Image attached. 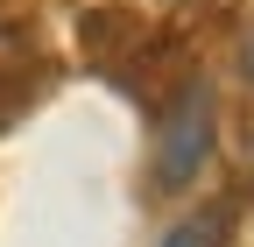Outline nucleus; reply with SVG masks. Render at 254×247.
<instances>
[{
  "label": "nucleus",
  "mask_w": 254,
  "mask_h": 247,
  "mask_svg": "<svg viewBox=\"0 0 254 247\" xmlns=\"http://www.w3.org/2000/svg\"><path fill=\"white\" fill-rule=\"evenodd\" d=\"M212 141H219V92L205 78H190L155 120V191H184L205 170Z\"/></svg>",
  "instance_id": "1"
},
{
  "label": "nucleus",
  "mask_w": 254,
  "mask_h": 247,
  "mask_svg": "<svg viewBox=\"0 0 254 247\" xmlns=\"http://www.w3.org/2000/svg\"><path fill=\"white\" fill-rule=\"evenodd\" d=\"M163 247H233V205H198L163 233Z\"/></svg>",
  "instance_id": "3"
},
{
  "label": "nucleus",
  "mask_w": 254,
  "mask_h": 247,
  "mask_svg": "<svg viewBox=\"0 0 254 247\" xmlns=\"http://www.w3.org/2000/svg\"><path fill=\"white\" fill-rule=\"evenodd\" d=\"M43 92V50L28 28H0V127L21 120V106Z\"/></svg>",
  "instance_id": "2"
},
{
  "label": "nucleus",
  "mask_w": 254,
  "mask_h": 247,
  "mask_svg": "<svg viewBox=\"0 0 254 247\" xmlns=\"http://www.w3.org/2000/svg\"><path fill=\"white\" fill-rule=\"evenodd\" d=\"M240 71H247V85H254V28L240 36Z\"/></svg>",
  "instance_id": "4"
}]
</instances>
